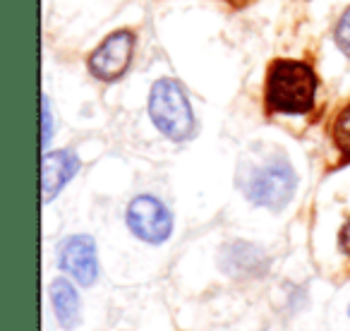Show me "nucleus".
I'll return each instance as SVG.
<instances>
[{
	"label": "nucleus",
	"instance_id": "obj_1",
	"mask_svg": "<svg viewBox=\"0 0 350 331\" xmlns=\"http://www.w3.org/2000/svg\"><path fill=\"white\" fill-rule=\"evenodd\" d=\"M238 185L254 207L281 211L295 197L297 173L286 156L271 154L262 161L243 166Z\"/></svg>",
	"mask_w": 350,
	"mask_h": 331
},
{
	"label": "nucleus",
	"instance_id": "obj_2",
	"mask_svg": "<svg viewBox=\"0 0 350 331\" xmlns=\"http://www.w3.org/2000/svg\"><path fill=\"white\" fill-rule=\"evenodd\" d=\"M317 75L302 60H276L267 77V106L276 113H310L314 106Z\"/></svg>",
	"mask_w": 350,
	"mask_h": 331
},
{
	"label": "nucleus",
	"instance_id": "obj_3",
	"mask_svg": "<svg viewBox=\"0 0 350 331\" xmlns=\"http://www.w3.org/2000/svg\"><path fill=\"white\" fill-rule=\"evenodd\" d=\"M149 118L170 142H187L195 135V111L178 79L163 77L149 89Z\"/></svg>",
	"mask_w": 350,
	"mask_h": 331
},
{
	"label": "nucleus",
	"instance_id": "obj_4",
	"mask_svg": "<svg viewBox=\"0 0 350 331\" xmlns=\"http://www.w3.org/2000/svg\"><path fill=\"white\" fill-rule=\"evenodd\" d=\"M127 228L135 238L149 245H161L173 233V214L154 195H137L127 204Z\"/></svg>",
	"mask_w": 350,
	"mask_h": 331
},
{
	"label": "nucleus",
	"instance_id": "obj_5",
	"mask_svg": "<svg viewBox=\"0 0 350 331\" xmlns=\"http://www.w3.org/2000/svg\"><path fill=\"white\" fill-rule=\"evenodd\" d=\"M135 53V34L130 29H118L108 34L89 55V72L98 82H118L127 72Z\"/></svg>",
	"mask_w": 350,
	"mask_h": 331
},
{
	"label": "nucleus",
	"instance_id": "obj_6",
	"mask_svg": "<svg viewBox=\"0 0 350 331\" xmlns=\"http://www.w3.org/2000/svg\"><path fill=\"white\" fill-rule=\"evenodd\" d=\"M58 264L79 286H92L98 278V252L92 235H70L58 250Z\"/></svg>",
	"mask_w": 350,
	"mask_h": 331
},
{
	"label": "nucleus",
	"instance_id": "obj_7",
	"mask_svg": "<svg viewBox=\"0 0 350 331\" xmlns=\"http://www.w3.org/2000/svg\"><path fill=\"white\" fill-rule=\"evenodd\" d=\"M79 156L70 149L49 151L41 159V195L44 202H53L63 192V187L79 173Z\"/></svg>",
	"mask_w": 350,
	"mask_h": 331
},
{
	"label": "nucleus",
	"instance_id": "obj_8",
	"mask_svg": "<svg viewBox=\"0 0 350 331\" xmlns=\"http://www.w3.org/2000/svg\"><path fill=\"white\" fill-rule=\"evenodd\" d=\"M221 269H224L228 276L235 278H254L262 276L269 269V257L257 248V245L250 243H230L221 252Z\"/></svg>",
	"mask_w": 350,
	"mask_h": 331
},
{
	"label": "nucleus",
	"instance_id": "obj_9",
	"mask_svg": "<svg viewBox=\"0 0 350 331\" xmlns=\"http://www.w3.org/2000/svg\"><path fill=\"white\" fill-rule=\"evenodd\" d=\"M51 305H53L55 319L63 329H75L82 321V302L75 291V286L68 278H55L49 288Z\"/></svg>",
	"mask_w": 350,
	"mask_h": 331
},
{
	"label": "nucleus",
	"instance_id": "obj_10",
	"mask_svg": "<svg viewBox=\"0 0 350 331\" xmlns=\"http://www.w3.org/2000/svg\"><path fill=\"white\" fill-rule=\"evenodd\" d=\"M334 41L338 46V51L350 58V8L340 15L338 25H336V31H334Z\"/></svg>",
	"mask_w": 350,
	"mask_h": 331
},
{
	"label": "nucleus",
	"instance_id": "obj_11",
	"mask_svg": "<svg viewBox=\"0 0 350 331\" xmlns=\"http://www.w3.org/2000/svg\"><path fill=\"white\" fill-rule=\"evenodd\" d=\"M334 137L338 142V146L350 156V106L345 111H340L338 120L334 125Z\"/></svg>",
	"mask_w": 350,
	"mask_h": 331
},
{
	"label": "nucleus",
	"instance_id": "obj_12",
	"mask_svg": "<svg viewBox=\"0 0 350 331\" xmlns=\"http://www.w3.org/2000/svg\"><path fill=\"white\" fill-rule=\"evenodd\" d=\"M51 137H53V116H51V101L49 96H41V146H49Z\"/></svg>",
	"mask_w": 350,
	"mask_h": 331
},
{
	"label": "nucleus",
	"instance_id": "obj_13",
	"mask_svg": "<svg viewBox=\"0 0 350 331\" xmlns=\"http://www.w3.org/2000/svg\"><path fill=\"white\" fill-rule=\"evenodd\" d=\"M338 245H340V250H343L345 254H350V219L343 224V228H340V233H338Z\"/></svg>",
	"mask_w": 350,
	"mask_h": 331
},
{
	"label": "nucleus",
	"instance_id": "obj_14",
	"mask_svg": "<svg viewBox=\"0 0 350 331\" xmlns=\"http://www.w3.org/2000/svg\"><path fill=\"white\" fill-rule=\"evenodd\" d=\"M348 315H350V310H348Z\"/></svg>",
	"mask_w": 350,
	"mask_h": 331
}]
</instances>
